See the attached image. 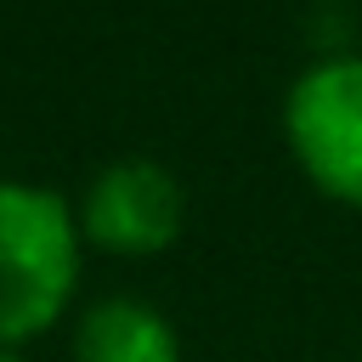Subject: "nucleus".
<instances>
[{
	"instance_id": "f03ea898",
	"label": "nucleus",
	"mask_w": 362,
	"mask_h": 362,
	"mask_svg": "<svg viewBox=\"0 0 362 362\" xmlns=\"http://www.w3.org/2000/svg\"><path fill=\"white\" fill-rule=\"evenodd\" d=\"M283 141L317 192L362 209V57L311 62L288 85Z\"/></svg>"
},
{
	"instance_id": "39448f33",
	"label": "nucleus",
	"mask_w": 362,
	"mask_h": 362,
	"mask_svg": "<svg viewBox=\"0 0 362 362\" xmlns=\"http://www.w3.org/2000/svg\"><path fill=\"white\" fill-rule=\"evenodd\" d=\"M0 362H23V351H0Z\"/></svg>"
},
{
	"instance_id": "7ed1b4c3",
	"label": "nucleus",
	"mask_w": 362,
	"mask_h": 362,
	"mask_svg": "<svg viewBox=\"0 0 362 362\" xmlns=\"http://www.w3.org/2000/svg\"><path fill=\"white\" fill-rule=\"evenodd\" d=\"M181 221H187L181 181L153 158L102 164L79 204V238L113 255H158L175 243Z\"/></svg>"
},
{
	"instance_id": "20e7f679",
	"label": "nucleus",
	"mask_w": 362,
	"mask_h": 362,
	"mask_svg": "<svg viewBox=\"0 0 362 362\" xmlns=\"http://www.w3.org/2000/svg\"><path fill=\"white\" fill-rule=\"evenodd\" d=\"M74 362H181V339L158 305L136 294H113L79 317Z\"/></svg>"
},
{
	"instance_id": "f257e3e1",
	"label": "nucleus",
	"mask_w": 362,
	"mask_h": 362,
	"mask_svg": "<svg viewBox=\"0 0 362 362\" xmlns=\"http://www.w3.org/2000/svg\"><path fill=\"white\" fill-rule=\"evenodd\" d=\"M79 283V215L62 192L0 181V351L45 334Z\"/></svg>"
}]
</instances>
